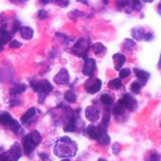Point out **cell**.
<instances>
[{"mask_svg":"<svg viewBox=\"0 0 161 161\" xmlns=\"http://www.w3.org/2000/svg\"><path fill=\"white\" fill-rule=\"evenodd\" d=\"M84 60H85V65L83 69V73L84 75L92 78L96 72V69H97V67H96V60L89 57H85Z\"/></svg>","mask_w":161,"mask_h":161,"instance_id":"9","label":"cell"},{"mask_svg":"<svg viewBox=\"0 0 161 161\" xmlns=\"http://www.w3.org/2000/svg\"><path fill=\"white\" fill-rule=\"evenodd\" d=\"M78 151L77 143L69 137L59 138L54 146V154L60 158L74 157Z\"/></svg>","mask_w":161,"mask_h":161,"instance_id":"1","label":"cell"},{"mask_svg":"<svg viewBox=\"0 0 161 161\" xmlns=\"http://www.w3.org/2000/svg\"><path fill=\"white\" fill-rule=\"evenodd\" d=\"M131 5H132V9H134V10H140L142 8V4H141V2H139V1H134L131 3Z\"/></svg>","mask_w":161,"mask_h":161,"instance_id":"31","label":"cell"},{"mask_svg":"<svg viewBox=\"0 0 161 161\" xmlns=\"http://www.w3.org/2000/svg\"><path fill=\"white\" fill-rule=\"evenodd\" d=\"M86 117L91 122H96L100 118V110L96 106H90L86 109Z\"/></svg>","mask_w":161,"mask_h":161,"instance_id":"12","label":"cell"},{"mask_svg":"<svg viewBox=\"0 0 161 161\" xmlns=\"http://www.w3.org/2000/svg\"><path fill=\"white\" fill-rule=\"evenodd\" d=\"M100 101H101V103L105 106H107V107H109V106L113 104V98H112V96H110L109 94H103L101 96Z\"/></svg>","mask_w":161,"mask_h":161,"instance_id":"25","label":"cell"},{"mask_svg":"<svg viewBox=\"0 0 161 161\" xmlns=\"http://www.w3.org/2000/svg\"><path fill=\"white\" fill-rule=\"evenodd\" d=\"M98 161H107V160H106V159H103V158H100Z\"/></svg>","mask_w":161,"mask_h":161,"instance_id":"41","label":"cell"},{"mask_svg":"<svg viewBox=\"0 0 161 161\" xmlns=\"http://www.w3.org/2000/svg\"><path fill=\"white\" fill-rule=\"evenodd\" d=\"M69 15V17H72V18L73 17H82L85 15V13L82 12V11H79V10H75V11L70 12Z\"/></svg>","mask_w":161,"mask_h":161,"instance_id":"29","label":"cell"},{"mask_svg":"<svg viewBox=\"0 0 161 161\" xmlns=\"http://www.w3.org/2000/svg\"><path fill=\"white\" fill-rule=\"evenodd\" d=\"M21 156V149L18 144L12 145L7 152H2L0 155V161H17Z\"/></svg>","mask_w":161,"mask_h":161,"instance_id":"5","label":"cell"},{"mask_svg":"<svg viewBox=\"0 0 161 161\" xmlns=\"http://www.w3.org/2000/svg\"><path fill=\"white\" fill-rule=\"evenodd\" d=\"M148 161H160L159 155L156 152H152V153H151V155H150Z\"/></svg>","mask_w":161,"mask_h":161,"instance_id":"32","label":"cell"},{"mask_svg":"<svg viewBox=\"0 0 161 161\" xmlns=\"http://www.w3.org/2000/svg\"><path fill=\"white\" fill-rule=\"evenodd\" d=\"M108 86H109V88L112 90H119L123 87V84H122V80L120 79H114L110 80Z\"/></svg>","mask_w":161,"mask_h":161,"instance_id":"24","label":"cell"},{"mask_svg":"<svg viewBox=\"0 0 161 161\" xmlns=\"http://www.w3.org/2000/svg\"><path fill=\"white\" fill-rule=\"evenodd\" d=\"M144 85H145L144 83H142L141 80H135V82H133L132 84H131L130 89L134 94H139L140 91H141V88H142Z\"/></svg>","mask_w":161,"mask_h":161,"instance_id":"21","label":"cell"},{"mask_svg":"<svg viewBox=\"0 0 161 161\" xmlns=\"http://www.w3.org/2000/svg\"><path fill=\"white\" fill-rule=\"evenodd\" d=\"M86 131H87V134L92 139L98 140V138H99V127H98V126L90 125L89 127H87Z\"/></svg>","mask_w":161,"mask_h":161,"instance_id":"17","label":"cell"},{"mask_svg":"<svg viewBox=\"0 0 161 161\" xmlns=\"http://www.w3.org/2000/svg\"><path fill=\"white\" fill-rule=\"evenodd\" d=\"M112 151H113L114 154L117 155L120 152V145L118 143H114L113 144V147H112Z\"/></svg>","mask_w":161,"mask_h":161,"instance_id":"33","label":"cell"},{"mask_svg":"<svg viewBox=\"0 0 161 161\" xmlns=\"http://www.w3.org/2000/svg\"><path fill=\"white\" fill-rule=\"evenodd\" d=\"M158 69H161V53H160V58H159V62H158Z\"/></svg>","mask_w":161,"mask_h":161,"instance_id":"40","label":"cell"},{"mask_svg":"<svg viewBox=\"0 0 161 161\" xmlns=\"http://www.w3.org/2000/svg\"><path fill=\"white\" fill-rule=\"evenodd\" d=\"M92 49H93V52L95 54H102L104 53H106V47H104V45L102 43H100V42H97V43H94L92 47Z\"/></svg>","mask_w":161,"mask_h":161,"instance_id":"23","label":"cell"},{"mask_svg":"<svg viewBox=\"0 0 161 161\" xmlns=\"http://www.w3.org/2000/svg\"><path fill=\"white\" fill-rule=\"evenodd\" d=\"M78 121H80L78 115H75L74 113H70L68 117V121L64 125V130L65 131V132H74V131L75 130V128H77Z\"/></svg>","mask_w":161,"mask_h":161,"instance_id":"11","label":"cell"},{"mask_svg":"<svg viewBox=\"0 0 161 161\" xmlns=\"http://www.w3.org/2000/svg\"><path fill=\"white\" fill-rule=\"evenodd\" d=\"M35 113H36V110H35V108H30L27 112L21 117V123L22 124H26L28 121H30L32 119V117L35 115Z\"/></svg>","mask_w":161,"mask_h":161,"instance_id":"20","label":"cell"},{"mask_svg":"<svg viewBox=\"0 0 161 161\" xmlns=\"http://www.w3.org/2000/svg\"><path fill=\"white\" fill-rule=\"evenodd\" d=\"M58 4L62 5V6H67V5L69 4V2H57Z\"/></svg>","mask_w":161,"mask_h":161,"instance_id":"38","label":"cell"},{"mask_svg":"<svg viewBox=\"0 0 161 161\" xmlns=\"http://www.w3.org/2000/svg\"><path fill=\"white\" fill-rule=\"evenodd\" d=\"M25 90H26V86L24 84H17L11 89V91H10V95H11L12 97H14V96H16L18 94L23 93Z\"/></svg>","mask_w":161,"mask_h":161,"instance_id":"19","label":"cell"},{"mask_svg":"<svg viewBox=\"0 0 161 161\" xmlns=\"http://www.w3.org/2000/svg\"><path fill=\"white\" fill-rule=\"evenodd\" d=\"M37 16L40 19H44V18L47 17V11H45V10L42 9V10H40V11L37 13Z\"/></svg>","mask_w":161,"mask_h":161,"instance_id":"34","label":"cell"},{"mask_svg":"<svg viewBox=\"0 0 161 161\" xmlns=\"http://www.w3.org/2000/svg\"><path fill=\"white\" fill-rule=\"evenodd\" d=\"M21 43H20L19 42H17V40H11V42H10V44H9V47H11V48H18V47H21Z\"/></svg>","mask_w":161,"mask_h":161,"instance_id":"30","label":"cell"},{"mask_svg":"<svg viewBox=\"0 0 161 161\" xmlns=\"http://www.w3.org/2000/svg\"><path fill=\"white\" fill-rule=\"evenodd\" d=\"M63 161H70V160H69V159H68V158H64V159H63Z\"/></svg>","mask_w":161,"mask_h":161,"instance_id":"42","label":"cell"},{"mask_svg":"<svg viewBox=\"0 0 161 161\" xmlns=\"http://www.w3.org/2000/svg\"><path fill=\"white\" fill-rule=\"evenodd\" d=\"M39 157L42 158L43 161H50V159H49V157H48V155H47V154L40 153V154H39Z\"/></svg>","mask_w":161,"mask_h":161,"instance_id":"35","label":"cell"},{"mask_svg":"<svg viewBox=\"0 0 161 161\" xmlns=\"http://www.w3.org/2000/svg\"><path fill=\"white\" fill-rule=\"evenodd\" d=\"M121 102L124 105L125 109H127L129 111H134L137 109V106H138L137 101L129 94H125L124 97L121 99Z\"/></svg>","mask_w":161,"mask_h":161,"instance_id":"10","label":"cell"},{"mask_svg":"<svg viewBox=\"0 0 161 161\" xmlns=\"http://www.w3.org/2000/svg\"><path fill=\"white\" fill-rule=\"evenodd\" d=\"M17 104H19V101L18 100H12L11 102H10V105H11V107H13V106H16Z\"/></svg>","mask_w":161,"mask_h":161,"instance_id":"37","label":"cell"},{"mask_svg":"<svg viewBox=\"0 0 161 161\" xmlns=\"http://www.w3.org/2000/svg\"><path fill=\"white\" fill-rule=\"evenodd\" d=\"M124 111H125L124 105L122 104V102H121V100H119L117 104H116L113 108V114L116 116H119V115H122L124 113Z\"/></svg>","mask_w":161,"mask_h":161,"instance_id":"22","label":"cell"},{"mask_svg":"<svg viewBox=\"0 0 161 161\" xmlns=\"http://www.w3.org/2000/svg\"><path fill=\"white\" fill-rule=\"evenodd\" d=\"M131 75V70L129 69H121V70L119 72V79L122 80V79H125L129 77Z\"/></svg>","mask_w":161,"mask_h":161,"instance_id":"27","label":"cell"},{"mask_svg":"<svg viewBox=\"0 0 161 161\" xmlns=\"http://www.w3.org/2000/svg\"><path fill=\"white\" fill-rule=\"evenodd\" d=\"M0 124L7 126L14 133H18L20 130V125L17 121H15L11 116L6 112H0Z\"/></svg>","mask_w":161,"mask_h":161,"instance_id":"6","label":"cell"},{"mask_svg":"<svg viewBox=\"0 0 161 161\" xmlns=\"http://www.w3.org/2000/svg\"><path fill=\"white\" fill-rule=\"evenodd\" d=\"M113 59L115 62V69L116 70H121V68L123 67V64L126 62V58L123 53H115L113 55Z\"/></svg>","mask_w":161,"mask_h":161,"instance_id":"14","label":"cell"},{"mask_svg":"<svg viewBox=\"0 0 161 161\" xmlns=\"http://www.w3.org/2000/svg\"><path fill=\"white\" fill-rule=\"evenodd\" d=\"M90 47H91V40L82 38L78 40V42L73 47V53L84 58L85 57H88V52Z\"/></svg>","mask_w":161,"mask_h":161,"instance_id":"4","label":"cell"},{"mask_svg":"<svg viewBox=\"0 0 161 161\" xmlns=\"http://www.w3.org/2000/svg\"><path fill=\"white\" fill-rule=\"evenodd\" d=\"M19 32L21 37L24 39H30L33 36V30L28 26H21L19 28Z\"/></svg>","mask_w":161,"mask_h":161,"instance_id":"16","label":"cell"},{"mask_svg":"<svg viewBox=\"0 0 161 161\" xmlns=\"http://www.w3.org/2000/svg\"><path fill=\"white\" fill-rule=\"evenodd\" d=\"M53 80L58 85H67V84H69V75L68 73V70L65 69H62L59 70V73L54 77Z\"/></svg>","mask_w":161,"mask_h":161,"instance_id":"13","label":"cell"},{"mask_svg":"<svg viewBox=\"0 0 161 161\" xmlns=\"http://www.w3.org/2000/svg\"><path fill=\"white\" fill-rule=\"evenodd\" d=\"M18 26H19V22H18V21H14V23H13V27H12V33H14L15 31H16L17 28H18Z\"/></svg>","mask_w":161,"mask_h":161,"instance_id":"36","label":"cell"},{"mask_svg":"<svg viewBox=\"0 0 161 161\" xmlns=\"http://www.w3.org/2000/svg\"><path fill=\"white\" fill-rule=\"evenodd\" d=\"M30 86L32 89L39 94V102L43 103V101L47 97V95L53 91V86L48 80H31Z\"/></svg>","mask_w":161,"mask_h":161,"instance_id":"2","label":"cell"},{"mask_svg":"<svg viewBox=\"0 0 161 161\" xmlns=\"http://www.w3.org/2000/svg\"><path fill=\"white\" fill-rule=\"evenodd\" d=\"M134 73L136 75V77L138 78L139 80H141L142 83H144L146 85V83H147V80H149L150 78V74L145 72V70H142L140 69H134Z\"/></svg>","mask_w":161,"mask_h":161,"instance_id":"15","label":"cell"},{"mask_svg":"<svg viewBox=\"0 0 161 161\" xmlns=\"http://www.w3.org/2000/svg\"><path fill=\"white\" fill-rule=\"evenodd\" d=\"M86 91L89 94H96L102 88V82L99 79L96 78H91L89 80H87V83L85 84Z\"/></svg>","mask_w":161,"mask_h":161,"instance_id":"8","label":"cell"},{"mask_svg":"<svg viewBox=\"0 0 161 161\" xmlns=\"http://www.w3.org/2000/svg\"><path fill=\"white\" fill-rule=\"evenodd\" d=\"M157 11H158V13L161 15V3H159V5H158V8H157Z\"/></svg>","mask_w":161,"mask_h":161,"instance_id":"39","label":"cell"},{"mask_svg":"<svg viewBox=\"0 0 161 161\" xmlns=\"http://www.w3.org/2000/svg\"><path fill=\"white\" fill-rule=\"evenodd\" d=\"M40 141H42V136L37 131H32L31 133L27 134L23 138L24 153L26 155H29L33 151V149L40 143Z\"/></svg>","mask_w":161,"mask_h":161,"instance_id":"3","label":"cell"},{"mask_svg":"<svg viewBox=\"0 0 161 161\" xmlns=\"http://www.w3.org/2000/svg\"><path fill=\"white\" fill-rule=\"evenodd\" d=\"M64 99H65V101H68L69 103H75V101H77V96H75V94L73 92V91L69 90L64 93Z\"/></svg>","mask_w":161,"mask_h":161,"instance_id":"26","label":"cell"},{"mask_svg":"<svg viewBox=\"0 0 161 161\" xmlns=\"http://www.w3.org/2000/svg\"><path fill=\"white\" fill-rule=\"evenodd\" d=\"M136 45V42H134L133 39H125V42H124V48L125 49H131L132 47H134Z\"/></svg>","mask_w":161,"mask_h":161,"instance_id":"28","label":"cell"},{"mask_svg":"<svg viewBox=\"0 0 161 161\" xmlns=\"http://www.w3.org/2000/svg\"><path fill=\"white\" fill-rule=\"evenodd\" d=\"M10 39H11V33L4 28L0 29V44L3 45L5 43H7Z\"/></svg>","mask_w":161,"mask_h":161,"instance_id":"18","label":"cell"},{"mask_svg":"<svg viewBox=\"0 0 161 161\" xmlns=\"http://www.w3.org/2000/svg\"><path fill=\"white\" fill-rule=\"evenodd\" d=\"M2 50V44H0V52Z\"/></svg>","mask_w":161,"mask_h":161,"instance_id":"43","label":"cell"},{"mask_svg":"<svg viewBox=\"0 0 161 161\" xmlns=\"http://www.w3.org/2000/svg\"><path fill=\"white\" fill-rule=\"evenodd\" d=\"M132 36L136 40H146L150 42L153 38L152 32H146L143 27H135L132 29Z\"/></svg>","mask_w":161,"mask_h":161,"instance_id":"7","label":"cell"}]
</instances>
